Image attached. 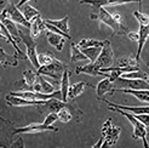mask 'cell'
Here are the masks:
<instances>
[{
  "label": "cell",
  "instance_id": "cell-18",
  "mask_svg": "<svg viewBox=\"0 0 149 148\" xmlns=\"http://www.w3.org/2000/svg\"><path fill=\"white\" fill-rule=\"evenodd\" d=\"M133 134H132V137L133 140H137V138H142L143 140V146L146 148L149 147V143L147 141V134H148V130H147V126L142 123V121H138L136 125H133Z\"/></svg>",
  "mask_w": 149,
  "mask_h": 148
},
{
  "label": "cell",
  "instance_id": "cell-31",
  "mask_svg": "<svg viewBox=\"0 0 149 148\" xmlns=\"http://www.w3.org/2000/svg\"><path fill=\"white\" fill-rule=\"evenodd\" d=\"M133 17H135L141 26H148L149 24V16L146 13H142L139 11H133Z\"/></svg>",
  "mask_w": 149,
  "mask_h": 148
},
{
  "label": "cell",
  "instance_id": "cell-11",
  "mask_svg": "<svg viewBox=\"0 0 149 148\" xmlns=\"http://www.w3.org/2000/svg\"><path fill=\"white\" fill-rule=\"evenodd\" d=\"M114 90H115L114 83L110 81L108 77H104V79L101 80L97 84V86H96V95H97L96 97L98 100H104V95H107V94L113 95L115 92Z\"/></svg>",
  "mask_w": 149,
  "mask_h": 148
},
{
  "label": "cell",
  "instance_id": "cell-44",
  "mask_svg": "<svg viewBox=\"0 0 149 148\" xmlns=\"http://www.w3.org/2000/svg\"><path fill=\"white\" fill-rule=\"evenodd\" d=\"M0 39H1V38H0Z\"/></svg>",
  "mask_w": 149,
  "mask_h": 148
},
{
  "label": "cell",
  "instance_id": "cell-12",
  "mask_svg": "<svg viewBox=\"0 0 149 148\" xmlns=\"http://www.w3.org/2000/svg\"><path fill=\"white\" fill-rule=\"evenodd\" d=\"M45 101H29L23 97H18V96H13L9 94L6 96V103L9 106L13 107H26V106H39Z\"/></svg>",
  "mask_w": 149,
  "mask_h": 148
},
{
  "label": "cell",
  "instance_id": "cell-40",
  "mask_svg": "<svg viewBox=\"0 0 149 148\" xmlns=\"http://www.w3.org/2000/svg\"><path fill=\"white\" fill-rule=\"evenodd\" d=\"M5 4H9L7 3V0H0V7H1L3 5H5Z\"/></svg>",
  "mask_w": 149,
  "mask_h": 148
},
{
  "label": "cell",
  "instance_id": "cell-30",
  "mask_svg": "<svg viewBox=\"0 0 149 148\" xmlns=\"http://www.w3.org/2000/svg\"><path fill=\"white\" fill-rule=\"evenodd\" d=\"M38 80H39V83H40V85L42 87V92L44 94H52V92H55V86L51 85L47 80H45L44 75L38 74Z\"/></svg>",
  "mask_w": 149,
  "mask_h": 148
},
{
  "label": "cell",
  "instance_id": "cell-29",
  "mask_svg": "<svg viewBox=\"0 0 149 148\" xmlns=\"http://www.w3.org/2000/svg\"><path fill=\"white\" fill-rule=\"evenodd\" d=\"M58 120L62 123H68L73 119V113L70 112V109L68 107H63L62 109H59L57 112Z\"/></svg>",
  "mask_w": 149,
  "mask_h": 148
},
{
  "label": "cell",
  "instance_id": "cell-42",
  "mask_svg": "<svg viewBox=\"0 0 149 148\" xmlns=\"http://www.w3.org/2000/svg\"><path fill=\"white\" fill-rule=\"evenodd\" d=\"M147 81H148V83H149V80H147Z\"/></svg>",
  "mask_w": 149,
  "mask_h": 148
},
{
  "label": "cell",
  "instance_id": "cell-36",
  "mask_svg": "<svg viewBox=\"0 0 149 148\" xmlns=\"http://www.w3.org/2000/svg\"><path fill=\"white\" fill-rule=\"evenodd\" d=\"M127 36H129V39L132 40V41H138L139 39V33H135V32H127Z\"/></svg>",
  "mask_w": 149,
  "mask_h": 148
},
{
  "label": "cell",
  "instance_id": "cell-22",
  "mask_svg": "<svg viewBox=\"0 0 149 148\" xmlns=\"http://www.w3.org/2000/svg\"><path fill=\"white\" fill-rule=\"evenodd\" d=\"M120 91L135 96L138 101L149 103V90H132V89H121Z\"/></svg>",
  "mask_w": 149,
  "mask_h": 148
},
{
  "label": "cell",
  "instance_id": "cell-6",
  "mask_svg": "<svg viewBox=\"0 0 149 148\" xmlns=\"http://www.w3.org/2000/svg\"><path fill=\"white\" fill-rule=\"evenodd\" d=\"M98 67L102 68H108L110 66L114 64V52H113V47L110 45V41L107 40L106 45H104L101 50V52L97 57V60L95 62Z\"/></svg>",
  "mask_w": 149,
  "mask_h": 148
},
{
  "label": "cell",
  "instance_id": "cell-27",
  "mask_svg": "<svg viewBox=\"0 0 149 148\" xmlns=\"http://www.w3.org/2000/svg\"><path fill=\"white\" fill-rule=\"evenodd\" d=\"M23 80L28 85V90H33V85L35 84V81L38 80V74L33 72L32 69H26V71H23Z\"/></svg>",
  "mask_w": 149,
  "mask_h": 148
},
{
  "label": "cell",
  "instance_id": "cell-33",
  "mask_svg": "<svg viewBox=\"0 0 149 148\" xmlns=\"http://www.w3.org/2000/svg\"><path fill=\"white\" fill-rule=\"evenodd\" d=\"M56 120H58V117H57V113L56 112H51L46 115V119L44 120L42 123L45 125H49V126H52V124H54Z\"/></svg>",
  "mask_w": 149,
  "mask_h": 148
},
{
  "label": "cell",
  "instance_id": "cell-23",
  "mask_svg": "<svg viewBox=\"0 0 149 148\" xmlns=\"http://www.w3.org/2000/svg\"><path fill=\"white\" fill-rule=\"evenodd\" d=\"M18 9L22 11V13H23V16L26 17V20L28 22H31L33 18H35L36 16H39L40 12L39 10H36L35 7L31 6L29 4H24V5H22L21 7H18Z\"/></svg>",
  "mask_w": 149,
  "mask_h": 148
},
{
  "label": "cell",
  "instance_id": "cell-16",
  "mask_svg": "<svg viewBox=\"0 0 149 148\" xmlns=\"http://www.w3.org/2000/svg\"><path fill=\"white\" fill-rule=\"evenodd\" d=\"M46 39H47V43L50 44V45L54 46L57 51H62L63 50L64 40H65V38L63 35L54 33V32H50V31H46Z\"/></svg>",
  "mask_w": 149,
  "mask_h": 148
},
{
  "label": "cell",
  "instance_id": "cell-32",
  "mask_svg": "<svg viewBox=\"0 0 149 148\" xmlns=\"http://www.w3.org/2000/svg\"><path fill=\"white\" fill-rule=\"evenodd\" d=\"M55 60V56L52 54H38V61L40 66H46L49 63H51Z\"/></svg>",
  "mask_w": 149,
  "mask_h": 148
},
{
  "label": "cell",
  "instance_id": "cell-17",
  "mask_svg": "<svg viewBox=\"0 0 149 148\" xmlns=\"http://www.w3.org/2000/svg\"><path fill=\"white\" fill-rule=\"evenodd\" d=\"M139 39H138V49H137V54L135 56V58L137 61H139L141 58V55H142V50H143V46L147 41V39L149 38V27L148 26H139Z\"/></svg>",
  "mask_w": 149,
  "mask_h": 148
},
{
  "label": "cell",
  "instance_id": "cell-7",
  "mask_svg": "<svg viewBox=\"0 0 149 148\" xmlns=\"http://www.w3.org/2000/svg\"><path fill=\"white\" fill-rule=\"evenodd\" d=\"M3 12H4L9 18H11V20L15 22V23L22 24L23 27H27V28H29V26H31V22H28V21L26 20V17L23 16L22 11H21L15 4L9 3V5H7L5 9L3 10Z\"/></svg>",
  "mask_w": 149,
  "mask_h": 148
},
{
  "label": "cell",
  "instance_id": "cell-25",
  "mask_svg": "<svg viewBox=\"0 0 149 148\" xmlns=\"http://www.w3.org/2000/svg\"><path fill=\"white\" fill-rule=\"evenodd\" d=\"M68 20H69V17H68V16H65V17L62 18V20H45V21L49 22V23H51L52 26H55L56 28L61 29V31L64 32L65 34H68V33H69Z\"/></svg>",
  "mask_w": 149,
  "mask_h": 148
},
{
  "label": "cell",
  "instance_id": "cell-43",
  "mask_svg": "<svg viewBox=\"0 0 149 148\" xmlns=\"http://www.w3.org/2000/svg\"><path fill=\"white\" fill-rule=\"evenodd\" d=\"M148 27H149V24H148Z\"/></svg>",
  "mask_w": 149,
  "mask_h": 148
},
{
  "label": "cell",
  "instance_id": "cell-8",
  "mask_svg": "<svg viewBox=\"0 0 149 148\" xmlns=\"http://www.w3.org/2000/svg\"><path fill=\"white\" fill-rule=\"evenodd\" d=\"M45 131H58L57 128H55L54 125L52 126H49V125H45L44 123L41 124H31L27 125V126L23 128H18L15 129L12 134L13 135H18V134H38V132H45Z\"/></svg>",
  "mask_w": 149,
  "mask_h": 148
},
{
  "label": "cell",
  "instance_id": "cell-20",
  "mask_svg": "<svg viewBox=\"0 0 149 148\" xmlns=\"http://www.w3.org/2000/svg\"><path fill=\"white\" fill-rule=\"evenodd\" d=\"M61 95H62V101L67 102L68 101V90H69V72L68 69H64L62 74V79H61Z\"/></svg>",
  "mask_w": 149,
  "mask_h": 148
},
{
  "label": "cell",
  "instance_id": "cell-41",
  "mask_svg": "<svg viewBox=\"0 0 149 148\" xmlns=\"http://www.w3.org/2000/svg\"><path fill=\"white\" fill-rule=\"evenodd\" d=\"M0 120H3L4 123H10V124H12L11 121H9V120H6V119H4V118H3V117H0Z\"/></svg>",
  "mask_w": 149,
  "mask_h": 148
},
{
  "label": "cell",
  "instance_id": "cell-21",
  "mask_svg": "<svg viewBox=\"0 0 149 148\" xmlns=\"http://www.w3.org/2000/svg\"><path fill=\"white\" fill-rule=\"evenodd\" d=\"M0 63H1L4 67L7 66H11V67H16L18 64V56H10L5 52V50L3 47H0Z\"/></svg>",
  "mask_w": 149,
  "mask_h": 148
},
{
  "label": "cell",
  "instance_id": "cell-38",
  "mask_svg": "<svg viewBox=\"0 0 149 148\" xmlns=\"http://www.w3.org/2000/svg\"><path fill=\"white\" fill-rule=\"evenodd\" d=\"M103 141H104V138H103V136H102V137H101V138L98 140V142H97V143H96V145H95L93 147H95V148H98V147H102V146H103Z\"/></svg>",
  "mask_w": 149,
  "mask_h": 148
},
{
  "label": "cell",
  "instance_id": "cell-13",
  "mask_svg": "<svg viewBox=\"0 0 149 148\" xmlns=\"http://www.w3.org/2000/svg\"><path fill=\"white\" fill-rule=\"evenodd\" d=\"M0 21L4 23V26L6 27V29L9 31V33H10V35L12 36V38L16 40V41H21V36H19V29L17 28V24L15 23V22L11 20V18H9L6 16V15L1 11L0 12Z\"/></svg>",
  "mask_w": 149,
  "mask_h": 148
},
{
  "label": "cell",
  "instance_id": "cell-2",
  "mask_svg": "<svg viewBox=\"0 0 149 148\" xmlns=\"http://www.w3.org/2000/svg\"><path fill=\"white\" fill-rule=\"evenodd\" d=\"M19 36H21V41L24 43V45H26L27 58L29 60V62L33 64V67L38 69L40 67V64H39V61H38V54H36L35 39L31 35V33H24L22 31H19Z\"/></svg>",
  "mask_w": 149,
  "mask_h": 148
},
{
  "label": "cell",
  "instance_id": "cell-39",
  "mask_svg": "<svg viewBox=\"0 0 149 148\" xmlns=\"http://www.w3.org/2000/svg\"><path fill=\"white\" fill-rule=\"evenodd\" d=\"M28 1H29V0H19V1L17 3V5H16V6H17V7H21L22 5H24V4H27Z\"/></svg>",
  "mask_w": 149,
  "mask_h": 148
},
{
  "label": "cell",
  "instance_id": "cell-24",
  "mask_svg": "<svg viewBox=\"0 0 149 148\" xmlns=\"http://www.w3.org/2000/svg\"><path fill=\"white\" fill-rule=\"evenodd\" d=\"M70 62H79V61H86L87 57L83 54V51L80 50L78 45H75V43H72L70 45Z\"/></svg>",
  "mask_w": 149,
  "mask_h": 148
},
{
  "label": "cell",
  "instance_id": "cell-4",
  "mask_svg": "<svg viewBox=\"0 0 149 148\" xmlns=\"http://www.w3.org/2000/svg\"><path fill=\"white\" fill-rule=\"evenodd\" d=\"M111 119H109L104 123L103 128H102V135L104 137V143L102 147H111L114 146L118 141L119 136H120V132H121V129L119 126H114L111 125Z\"/></svg>",
  "mask_w": 149,
  "mask_h": 148
},
{
  "label": "cell",
  "instance_id": "cell-1",
  "mask_svg": "<svg viewBox=\"0 0 149 148\" xmlns=\"http://www.w3.org/2000/svg\"><path fill=\"white\" fill-rule=\"evenodd\" d=\"M92 20H98L100 22L104 23L106 26H108L111 31H113L114 34H118V35H123V34H127L129 29L126 26H124L120 22H118L113 18L111 13L109 11H107L104 7H95L91 16H90Z\"/></svg>",
  "mask_w": 149,
  "mask_h": 148
},
{
  "label": "cell",
  "instance_id": "cell-37",
  "mask_svg": "<svg viewBox=\"0 0 149 148\" xmlns=\"http://www.w3.org/2000/svg\"><path fill=\"white\" fill-rule=\"evenodd\" d=\"M111 16H113V18H114L115 21H118V22H120V23H123V21H121V16H120V15H119L118 12L111 13Z\"/></svg>",
  "mask_w": 149,
  "mask_h": 148
},
{
  "label": "cell",
  "instance_id": "cell-19",
  "mask_svg": "<svg viewBox=\"0 0 149 148\" xmlns=\"http://www.w3.org/2000/svg\"><path fill=\"white\" fill-rule=\"evenodd\" d=\"M86 86H91L92 87L91 84H87V83H85V81H79V83L69 86V90H68V101L69 100H74L75 97H78L79 95L83 94V91L85 90Z\"/></svg>",
  "mask_w": 149,
  "mask_h": 148
},
{
  "label": "cell",
  "instance_id": "cell-10",
  "mask_svg": "<svg viewBox=\"0 0 149 148\" xmlns=\"http://www.w3.org/2000/svg\"><path fill=\"white\" fill-rule=\"evenodd\" d=\"M129 3H139L141 0H80V4H88L93 9L95 7H104V6H115V5H123Z\"/></svg>",
  "mask_w": 149,
  "mask_h": 148
},
{
  "label": "cell",
  "instance_id": "cell-3",
  "mask_svg": "<svg viewBox=\"0 0 149 148\" xmlns=\"http://www.w3.org/2000/svg\"><path fill=\"white\" fill-rule=\"evenodd\" d=\"M64 64L59 61V60H55L52 61L51 63L46 64V66H40L38 68V72L36 74H41V75H46V77H50L52 79H56L61 83V79H62V74L64 72Z\"/></svg>",
  "mask_w": 149,
  "mask_h": 148
},
{
  "label": "cell",
  "instance_id": "cell-15",
  "mask_svg": "<svg viewBox=\"0 0 149 148\" xmlns=\"http://www.w3.org/2000/svg\"><path fill=\"white\" fill-rule=\"evenodd\" d=\"M29 29H31V35L33 36L34 39L39 38V35L44 32L46 31L45 28V22H44V20L41 18V16L39 15V16H36L35 18H33L31 21V26H29Z\"/></svg>",
  "mask_w": 149,
  "mask_h": 148
},
{
  "label": "cell",
  "instance_id": "cell-14",
  "mask_svg": "<svg viewBox=\"0 0 149 148\" xmlns=\"http://www.w3.org/2000/svg\"><path fill=\"white\" fill-rule=\"evenodd\" d=\"M75 73L77 74L85 73V74H88V75H92V77H97V75L108 77V73H104L95 62H90V63L83 66V67H77L75 68Z\"/></svg>",
  "mask_w": 149,
  "mask_h": 148
},
{
  "label": "cell",
  "instance_id": "cell-9",
  "mask_svg": "<svg viewBox=\"0 0 149 148\" xmlns=\"http://www.w3.org/2000/svg\"><path fill=\"white\" fill-rule=\"evenodd\" d=\"M67 106H68V101L64 102L62 100H59L58 97H52L36 107H38V110L40 113H44V112H47V113L56 112L57 113L59 109H62L63 107H67Z\"/></svg>",
  "mask_w": 149,
  "mask_h": 148
},
{
  "label": "cell",
  "instance_id": "cell-34",
  "mask_svg": "<svg viewBox=\"0 0 149 148\" xmlns=\"http://www.w3.org/2000/svg\"><path fill=\"white\" fill-rule=\"evenodd\" d=\"M136 118L139 120V121H142L146 126H149V113H143V114H135Z\"/></svg>",
  "mask_w": 149,
  "mask_h": 148
},
{
  "label": "cell",
  "instance_id": "cell-5",
  "mask_svg": "<svg viewBox=\"0 0 149 148\" xmlns=\"http://www.w3.org/2000/svg\"><path fill=\"white\" fill-rule=\"evenodd\" d=\"M114 83L121 89H132V90H149V83L146 79H130L119 77Z\"/></svg>",
  "mask_w": 149,
  "mask_h": 148
},
{
  "label": "cell",
  "instance_id": "cell-26",
  "mask_svg": "<svg viewBox=\"0 0 149 148\" xmlns=\"http://www.w3.org/2000/svg\"><path fill=\"white\" fill-rule=\"evenodd\" d=\"M102 47H98V46H92V47H84L81 49V51H83V54L87 57V60L90 62H96V60H97V57L101 52Z\"/></svg>",
  "mask_w": 149,
  "mask_h": 148
},
{
  "label": "cell",
  "instance_id": "cell-28",
  "mask_svg": "<svg viewBox=\"0 0 149 148\" xmlns=\"http://www.w3.org/2000/svg\"><path fill=\"white\" fill-rule=\"evenodd\" d=\"M107 40H95V39H81L80 43H78V46L80 49L84 47H92V46H98V47H103L106 45Z\"/></svg>",
  "mask_w": 149,
  "mask_h": 148
},
{
  "label": "cell",
  "instance_id": "cell-35",
  "mask_svg": "<svg viewBox=\"0 0 149 148\" xmlns=\"http://www.w3.org/2000/svg\"><path fill=\"white\" fill-rule=\"evenodd\" d=\"M10 147H12V148H23L24 147L23 138H22V137H17V140L15 142H12Z\"/></svg>",
  "mask_w": 149,
  "mask_h": 148
}]
</instances>
